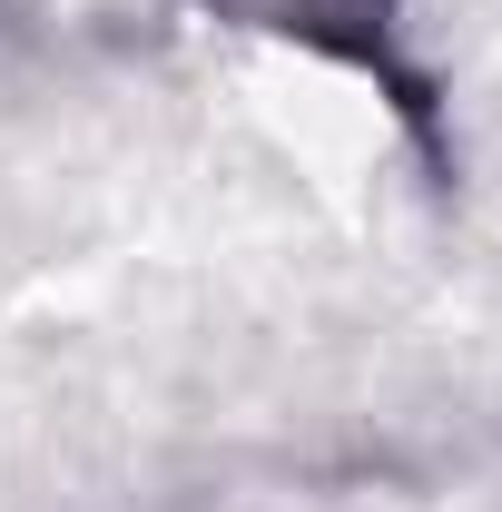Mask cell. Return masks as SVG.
<instances>
[{
    "label": "cell",
    "instance_id": "cell-1",
    "mask_svg": "<svg viewBox=\"0 0 502 512\" xmlns=\"http://www.w3.org/2000/svg\"><path fill=\"white\" fill-rule=\"evenodd\" d=\"M188 10L247 30V40H276V50H306V60H335L355 79H375L394 99V119L424 148H443L434 138V79L404 50V0H188Z\"/></svg>",
    "mask_w": 502,
    "mask_h": 512
}]
</instances>
